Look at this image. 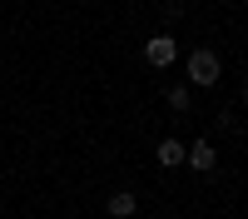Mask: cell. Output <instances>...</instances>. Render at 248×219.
<instances>
[{
  "label": "cell",
  "instance_id": "1",
  "mask_svg": "<svg viewBox=\"0 0 248 219\" xmlns=\"http://www.w3.org/2000/svg\"><path fill=\"white\" fill-rule=\"evenodd\" d=\"M184 65H189V80H194L199 90L218 85V75H223V65H218V50H203V45H199L189 60H184Z\"/></svg>",
  "mask_w": 248,
  "mask_h": 219
},
{
  "label": "cell",
  "instance_id": "2",
  "mask_svg": "<svg viewBox=\"0 0 248 219\" xmlns=\"http://www.w3.org/2000/svg\"><path fill=\"white\" fill-rule=\"evenodd\" d=\"M179 60V45H174V35H154V40H144V65H154V70H169Z\"/></svg>",
  "mask_w": 248,
  "mask_h": 219
},
{
  "label": "cell",
  "instance_id": "3",
  "mask_svg": "<svg viewBox=\"0 0 248 219\" xmlns=\"http://www.w3.org/2000/svg\"><path fill=\"white\" fill-rule=\"evenodd\" d=\"M184 165H189L194 174H214V169H218V150L209 145V139H194V145H189V159H184Z\"/></svg>",
  "mask_w": 248,
  "mask_h": 219
},
{
  "label": "cell",
  "instance_id": "4",
  "mask_svg": "<svg viewBox=\"0 0 248 219\" xmlns=\"http://www.w3.org/2000/svg\"><path fill=\"white\" fill-rule=\"evenodd\" d=\"M184 159H189V145L174 139V135H164V139H159V165H164V169H179Z\"/></svg>",
  "mask_w": 248,
  "mask_h": 219
},
{
  "label": "cell",
  "instance_id": "5",
  "mask_svg": "<svg viewBox=\"0 0 248 219\" xmlns=\"http://www.w3.org/2000/svg\"><path fill=\"white\" fill-rule=\"evenodd\" d=\"M105 214H109V219H134V214H139V199H134L129 189H114L109 204H105Z\"/></svg>",
  "mask_w": 248,
  "mask_h": 219
},
{
  "label": "cell",
  "instance_id": "6",
  "mask_svg": "<svg viewBox=\"0 0 248 219\" xmlns=\"http://www.w3.org/2000/svg\"><path fill=\"white\" fill-rule=\"evenodd\" d=\"M164 100H169V110H194V95H189V85H169V90H164Z\"/></svg>",
  "mask_w": 248,
  "mask_h": 219
},
{
  "label": "cell",
  "instance_id": "7",
  "mask_svg": "<svg viewBox=\"0 0 248 219\" xmlns=\"http://www.w3.org/2000/svg\"><path fill=\"white\" fill-rule=\"evenodd\" d=\"M243 105H248V85H243Z\"/></svg>",
  "mask_w": 248,
  "mask_h": 219
}]
</instances>
